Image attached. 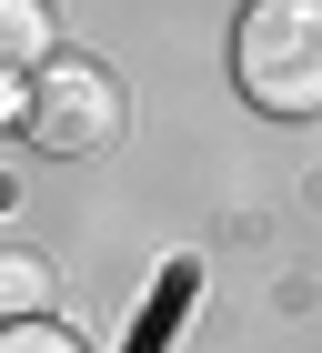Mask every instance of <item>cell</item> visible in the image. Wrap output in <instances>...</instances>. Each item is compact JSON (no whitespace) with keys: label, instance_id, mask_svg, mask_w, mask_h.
Returning a JSON list of instances; mask_svg holds the SVG:
<instances>
[{"label":"cell","instance_id":"cell-1","mask_svg":"<svg viewBox=\"0 0 322 353\" xmlns=\"http://www.w3.org/2000/svg\"><path fill=\"white\" fill-rule=\"evenodd\" d=\"M232 81L272 121H322V0H252L232 30Z\"/></svg>","mask_w":322,"mask_h":353},{"label":"cell","instance_id":"cell-2","mask_svg":"<svg viewBox=\"0 0 322 353\" xmlns=\"http://www.w3.org/2000/svg\"><path fill=\"white\" fill-rule=\"evenodd\" d=\"M21 132L51 152V162H101V152H121V132H131V101H121V81H111L101 61H41L21 91Z\"/></svg>","mask_w":322,"mask_h":353},{"label":"cell","instance_id":"cell-3","mask_svg":"<svg viewBox=\"0 0 322 353\" xmlns=\"http://www.w3.org/2000/svg\"><path fill=\"white\" fill-rule=\"evenodd\" d=\"M51 61V0H0V81H30Z\"/></svg>","mask_w":322,"mask_h":353},{"label":"cell","instance_id":"cell-4","mask_svg":"<svg viewBox=\"0 0 322 353\" xmlns=\"http://www.w3.org/2000/svg\"><path fill=\"white\" fill-rule=\"evenodd\" d=\"M191 293H202V263H171V272L151 283V313H141L131 353H161V343H182V313H191Z\"/></svg>","mask_w":322,"mask_h":353},{"label":"cell","instance_id":"cell-5","mask_svg":"<svg viewBox=\"0 0 322 353\" xmlns=\"http://www.w3.org/2000/svg\"><path fill=\"white\" fill-rule=\"evenodd\" d=\"M21 313H51V263L41 252H0V323Z\"/></svg>","mask_w":322,"mask_h":353},{"label":"cell","instance_id":"cell-6","mask_svg":"<svg viewBox=\"0 0 322 353\" xmlns=\"http://www.w3.org/2000/svg\"><path fill=\"white\" fill-rule=\"evenodd\" d=\"M0 353H80V333H61L51 313H21V323H0Z\"/></svg>","mask_w":322,"mask_h":353}]
</instances>
